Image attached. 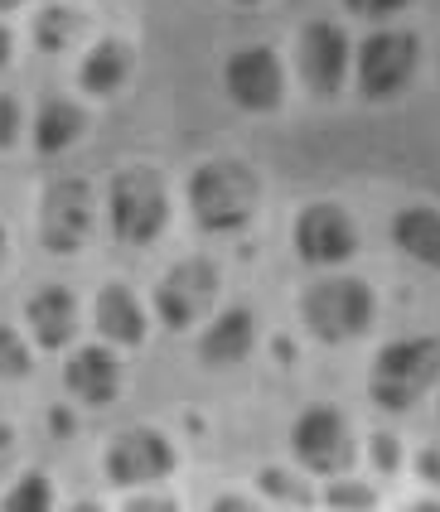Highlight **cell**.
<instances>
[{
	"mask_svg": "<svg viewBox=\"0 0 440 512\" xmlns=\"http://www.w3.org/2000/svg\"><path fill=\"white\" fill-rule=\"evenodd\" d=\"M83 131H88V112L83 107H73V102H44L39 116H34V150H44V155H59L68 145L83 141Z\"/></svg>",
	"mask_w": 440,
	"mask_h": 512,
	"instance_id": "obj_18",
	"label": "cell"
},
{
	"mask_svg": "<svg viewBox=\"0 0 440 512\" xmlns=\"http://www.w3.org/2000/svg\"><path fill=\"white\" fill-rule=\"evenodd\" d=\"M416 73V34L407 29H373L358 49V92L368 102L402 97Z\"/></svg>",
	"mask_w": 440,
	"mask_h": 512,
	"instance_id": "obj_5",
	"label": "cell"
},
{
	"mask_svg": "<svg viewBox=\"0 0 440 512\" xmlns=\"http://www.w3.org/2000/svg\"><path fill=\"white\" fill-rule=\"evenodd\" d=\"M373 314H378V300H373L368 281H358V276H329V281L310 285L300 300V319L320 343L363 339L373 329Z\"/></svg>",
	"mask_w": 440,
	"mask_h": 512,
	"instance_id": "obj_3",
	"label": "cell"
},
{
	"mask_svg": "<svg viewBox=\"0 0 440 512\" xmlns=\"http://www.w3.org/2000/svg\"><path fill=\"white\" fill-rule=\"evenodd\" d=\"M237 5H257V0H237Z\"/></svg>",
	"mask_w": 440,
	"mask_h": 512,
	"instance_id": "obj_35",
	"label": "cell"
},
{
	"mask_svg": "<svg viewBox=\"0 0 440 512\" xmlns=\"http://www.w3.org/2000/svg\"><path fill=\"white\" fill-rule=\"evenodd\" d=\"M83 87H88L92 97H112L121 92V83L131 78V44H121V39H102L88 58H83Z\"/></svg>",
	"mask_w": 440,
	"mask_h": 512,
	"instance_id": "obj_19",
	"label": "cell"
},
{
	"mask_svg": "<svg viewBox=\"0 0 440 512\" xmlns=\"http://www.w3.org/2000/svg\"><path fill=\"white\" fill-rule=\"evenodd\" d=\"M20 377H30V343L10 324H0V382H20Z\"/></svg>",
	"mask_w": 440,
	"mask_h": 512,
	"instance_id": "obj_21",
	"label": "cell"
},
{
	"mask_svg": "<svg viewBox=\"0 0 440 512\" xmlns=\"http://www.w3.org/2000/svg\"><path fill=\"white\" fill-rule=\"evenodd\" d=\"M20 136V102L15 97H0V150H10Z\"/></svg>",
	"mask_w": 440,
	"mask_h": 512,
	"instance_id": "obj_27",
	"label": "cell"
},
{
	"mask_svg": "<svg viewBox=\"0 0 440 512\" xmlns=\"http://www.w3.org/2000/svg\"><path fill=\"white\" fill-rule=\"evenodd\" d=\"M10 54H15V34H10V29L0 25V68L10 63Z\"/></svg>",
	"mask_w": 440,
	"mask_h": 512,
	"instance_id": "obj_30",
	"label": "cell"
},
{
	"mask_svg": "<svg viewBox=\"0 0 440 512\" xmlns=\"http://www.w3.org/2000/svg\"><path fill=\"white\" fill-rule=\"evenodd\" d=\"M257 343V319L252 310H228L218 324H208L204 339H199V363L204 368H233L252 353Z\"/></svg>",
	"mask_w": 440,
	"mask_h": 512,
	"instance_id": "obj_15",
	"label": "cell"
},
{
	"mask_svg": "<svg viewBox=\"0 0 440 512\" xmlns=\"http://www.w3.org/2000/svg\"><path fill=\"white\" fill-rule=\"evenodd\" d=\"M349 5V15H358V20H392V15H402L407 10L411 0H344Z\"/></svg>",
	"mask_w": 440,
	"mask_h": 512,
	"instance_id": "obj_25",
	"label": "cell"
},
{
	"mask_svg": "<svg viewBox=\"0 0 440 512\" xmlns=\"http://www.w3.org/2000/svg\"><path fill=\"white\" fill-rule=\"evenodd\" d=\"M257 174L242 160H208L189 179V213L204 232H237L257 213Z\"/></svg>",
	"mask_w": 440,
	"mask_h": 512,
	"instance_id": "obj_1",
	"label": "cell"
},
{
	"mask_svg": "<svg viewBox=\"0 0 440 512\" xmlns=\"http://www.w3.org/2000/svg\"><path fill=\"white\" fill-rule=\"evenodd\" d=\"M131 508H170V498H136Z\"/></svg>",
	"mask_w": 440,
	"mask_h": 512,
	"instance_id": "obj_32",
	"label": "cell"
},
{
	"mask_svg": "<svg viewBox=\"0 0 440 512\" xmlns=\"http://www.w3.org/2000/svg\"><path fill=\"white\" fill-rule=\"evenodd\" d=\"M175 469V450L160 430H121L107 450V479L121 488L160 484Z\"/></svg>",
	"mask_w": 440,
	"mask_h": 512,
	"instance_id": "obj_12",
	"label": "cell"
},
{
	"mask_svg": "<svg viewBox=\"0 0 440 512\" xmlns=\"http://www.w3.org/2000/svg\"><path fill=\"white\" fill-rule=\"evenodd\" d=\"M262 493L266 498H281V503H305V493L291 484L286 469H262Z\"/></svg>",
	"mask_w": 440,
	"mask_h": 512,
	"instance_id": "obj_26",
	"label": "cell"
},
{
	"mask_svg": "<svg viewBox=\"0 0 440 512\" xmlns=\"http://www.w3.org/2000/svg\"><path fill=\"white\" fill-rule=\"evenodd\" d=\"M368 450H373V469H378V474H397V469H402V440H397L392 430H378Z\"/></svg>",
	"mask_w": 440,
	"mask_h": 512,
	"instance_id": "obj_24",
	"label": "cell"
},
{
	"mask_svg": "<svg viewBox=\"0 0 440 512\" xmlns=\"http://www.w3.org/2000/svg\"><path fill=\"white\" fill-rule=\"evenodd\" d=\"M392 242H397L416 266L440 271V208H426V203L402 208L397 223H392Z\"/></svg>",
	"mask_w": 440,
	"mask_h": 512,
	"instance_id": "obj_16",
	"label": "cell"
},
{
	"mask_svg": "<svg viewBox=\"0 0 440 512\" xmlns=\"http://www.w3.org/2000/svg\"><path fill=\"white\" fill-rule=\"evenodd\" d=\"M25 324H30V334L39 339V348H63V343H73V334H78V300L63 285H49V290L30 295Z\"/></svg>",
	"mask_w": 440,
	"mask_h": 512,
	"instance_id": "obj_14",
	"label": "cell"
},
{
	"mask_svg": "<svg viewBox=\"0 0 440 512\" xmlns=\"http://www.w3.org/2000/svg\"><path fill=\"white\" fill-rule=\"evenodd\" d=\"M416 474H421L426 484H440V450H421V459H416Z\"/></svg>",
	"mask_w": 440,
	"mask_h": 512,
	"instance_id": "obj_28",
	"label": "cell"
},
{
	"mask_svg": "<svg viewBox=\"0 0 440 512\" xmlns=\"http://www.w3.org/2000/svg\"><path fill=\"white\" fill-rule=\"evenodd\" d=\"M295 68H300V83L310 87L315 97H324V102L339 97V87L349 78V34L334 20H310L300 29Z\"/></svg>",
	"mask_w": 440,
	"mask_h": 512,
	"instance_id": "obj_8",
	"label": "cell"
},
{
	"mask_svg": "<svg viewBox=\"0 0 440 512\" xmlns=\"http://www.w3.org/2000/svg\"><path fill=\"white\" fill-rule=\"evenodd\" d=\"M112 232L131 247H146L155 242L165 223H170V194H165V179L146 165H131L112 179Z\"/></svg>",
	"mask_w": 440,
	"mask_h": 512,
	"instance_id": "obj_4",
	"label": "cell"
},
{
	"mask_svg": "<svg viewBox=\"0 0 440 512\" xmlns=\"http://www.w3.org/2000/svg\"><path fill=\"white\" fill-rule=\"evenodd\" d=\"M54 498H49V479L44 474H25L20 484L5 493V508L10 512H30V508H49Z\"/></svg>",
	"mask_w": 440,
	"mask_h": 512,
	"instance_id": "obj_22",
	"label": "cell"
},
{
	"mask_svg": "<svg viewBox=\"0 0 440 512\" xmlns=\"http://www.w3.org/2000/svg\"><path fill=\"white\" fill-rule=\"evenodd\" d=\"M0 256H5V228H0Z\"/></svg>",
	"mask_w": 440,
	"mask_h": 512,
	"instance_id": "obj_34",
	"label": "cell"
},
{
	"mask_svg": "<svg viewBox=\"0 0 440 512\" xmlns=\"http://www.w3.org/2000/svg\"><path fill=\"white\" fill-rule=\"evenodd\" d=\"M83 15L78 10H68V5H49L39 20H34V39H39V49H49V54H63V49H73L78 44V34H83Z\"/></svg>",
	"mask_w": 440,
	"mask_h": 512,
	"instance_id": "obj_20",
	"label": "cell"
},
{
	"mask_svg": "<svg viewBox=\"0 0 440 512\" xmlns=\"http://www.w3.org/2000/svg\"><path fill=\"white\" fill-rule=\"evenodd\" d=\"M291 450L310 474H324V479L344 474L353 464V455H358V450H353L349 416L334 411V406H310V411H300V416H295V430H291Z\"/></svg>",
	"mask_w": 440,
	"mask_h": 512,
	"instance_id": "obj_6",
	"label": "cell"
},
{
	"mask_svg": "<svg viewBox=\"0 0 440 512\" xmlns=\"http://www.w3.org/2000/svg\"><path fill=\"white\" fill-rule=\"evenodd\" d=\"M15 5H20V0H0V15H5V10H15Z\"/></svg>",
	"mask_w": 440,
	"mask_h": 512,
	"instance_id": "obj_33",
	"label": "cell"
},
{
	"mask_svg": "<svg viewBox=\"0 0 440 512\" xmlns=\"http://www.w3.org/2000/svg\"><path fill=\"white\" fill-rule=\"evenodd\" d=\"M223 87L242 112H276L286 102V68L266 44H247L223 63Z\"/></svg>",
	"mask_w": 440,
	"mask_h": 512,
	"instance_id": "obj_7",
	"label": "cell"
},
{
	"mask_svg": "<svg viewBox=\"0 0 440 512\" xmlns=\"http://www.w3.org/2000/svg\"><path fill=\"white\" fill-rule=\"evenodd\" d=\"M10 459H15V430H10V426H0V479H5Z\"/></svg>",
	"mask_w": 440,
	"mask_h": 512,
	"instance_id": "obj_29",
	"label": "cell"
},
{
	"mask_svg": "<svg viewBox=\"0 0 440 512\" xmlns=\"http://www.w3.org/2000/svg\"><path fill=\"white\" fill-rule=\"evenodd\" d=\"M63 387L88 406H107L121 392V363L107 348H78L63 368Z\"/></svg>",
	"mask_w": 440,
	"mask_h": 512,
	"instance_id": "obj_13",
	"label": "cell"
},
{
	"mask_svg": "<svg viewBox=\"0 0 440 512\" xmlns=\"http://www.w3.org/2000/svg\"><path fill=\"white\" fill-rule=\"evenodd\" d=\"M324 503L329 508H378V493L373 488H363V484H344V479H334V488L324 493Z\"/></svg>",
	"mask_w": 440,
	"mask_h": 512,
	"instance_id": "obj_23",
	"label": "cell"
},
{
	"mask_svg": "<svg viewBox=\"0 0 440 512\" xmlns=\"http://www.w3.org/2000/svg\"><path fill=\"white\" fill-rule=\"evenodd\" d=\"M92 213H97V199L83 179H59L49 194H44V208H39V237L49 252H78L92 232Z\"/></svg>",
	"mask_w": 440,
	"mask_h": 512,
	"instance_id": "obj_9",
	"label": "cell"
},
{
	"mask_svg": "<svg viewBox=\"0 0 440 512\" xmlns=\"http://www.w3.org/2000/svg\"><path fill=\"white\" fill-rule=\"evenodd\" d=\"M218 508H252V503H247V498H237V493H223V498H218Z\"/></svg>",
	"mask_w": 440,
	"mask_h": 512,
	"instance_id": "obj_31",
	"label": "cell"
},
{
	"mask_svg": "<svg viewBox=\"0 0 440 512\" xmlns=\"http://www.w3.org/2000/svg\"><path fill=\"white\" fill-rule=\"evenodd\" d=\"M213 295H218V271H213V261L189 256V261H179L175 271L160 281V290H155V310H160V319H165L170 329H189V324H199V319L213 310Z\"/></svg>",
	"mask_w": 440,
	"mask_h": 512,
	"instance_id": "obj_11",
	"label": "cell"
},
{
	"mask_svg": "<svg viewBox=\"0 0 440 512\" xmlns=\"http://www.w3.org/2000/svg\"><path fill=\"white\" fill-rule=\"evenodd\" d=\"M97 329L112 343H121V348H136V343L146 339V310H141V300L126 285H107L97 295Z\"/></svg>",
	"mask_w": 440,
	"mask_h": 512,
	"instance_id": "obj_17",
	"label": "cell"
},
{
	"mask_svg": "<svg viewBox=\"0 0 440 512\" xmlns=\"http://www.w3.org/2000/svg\"><path fill=\"white\" fill-rule=\"evenodd\" d=\"M295 252L305 266H344L358 252V228L339 203H310L295 218Z\"/></svg>",
	"mask_w": 440,
	"mask_h": 512,
	"instance_id": "obj_10",
	"label": "cell"
},
{
	"mask_svg": "<svg viewBox=\"0 0 440 512\" xmlns=\"http://www.w3.org/2000/svg\"><path fill=\"white\" fill-rule=\"evenodd\" d=\"M440 382V339H402L387 343L373 372H368V397L382 411H411Z\"/></svg>",
	"mask_w": 440,
	"mask_h": 512,
	"instance_id": "obj_2",
	"label": "cell"
}]
</instances>
